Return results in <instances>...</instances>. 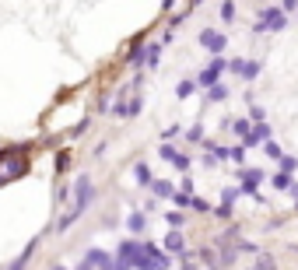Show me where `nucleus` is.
Wrapping results in <instances>:
<instances>
[{"label":"nucleus","mask_w":298,"mask_h":270,"mask_svg":"<svg viewBox=\"0 0 298 270\" xmlns=\"http://www.w3.org/2000/svg\"><path fill=\"white\" fill-rule=\"evenodd\" d=\"M179 130H183V127H179V123H172V127H168V130H165V144H168V140H172V137H179Z\"/></svg>","instance_id":"obj_33"},{"label":"nucleus","mask_w":298,"mask_h":270,"mask_svg":"<svg viewBox=\"0 0 298 270\" xmlns=\"http://www.w3.org/2000/svg\"><path fill=\"white\" fill-rule=\"evenodd\" d=\"M263 116H267V113H263V109L253 102V105H249V120H253V123H263Z\"/></svg>","instance_id":"obj_27"},{"label":"nucleus","mask_w":298,"mask_h":270,"mask_svg":"<svg viewBox=\"0 0 298 270\" xmlns=\"http://www.w3.org/2000/svg\"><path fill=\"white\" fill-rule=\"evenodd\" d=\"M295 169H298V158H288V154H284V158H281V172H284V176H291Z\"/></svg>","instance_id":"obj_23"},{"label":"nucleus","mask_w":298,"mask_h":270,"mask_svg":"<svg viewBox=\"0 0 298 270\" xmlns=\"http://www.w3.org/2000/svg\"><path fill=\"white\" fill-rule=\"evenodd\" d=\"M263 179H267V176H263L260 169H242V186H239V193H249V197H253Z\"/></svg>","instance_id":"obj_7"},{"label":"nucleus","mask_w":298,"mask_h":270,"mask_svg":"<svg viewBox=\"0 0 298 270\" xmlns=\"http://www.w3.org/2000/svg\"><path fill=\"white\" fill-rule=\"evenodd\" d=\"M190 207H197L200 214H211V210H214L211 203H207V200H200V197H190Z\"/></svg>","instance_id":"obj_24"},{"label":"nucleus","mask_w":298,"mask_h":270,"mask_svg":"<svg viewBox=\"0 0 298 270\" xmlns=\"http://www.w3.org/2000/svg\"><path fill=\"white\" fill-rule=\"evenodd\" d=\"M127 225H130V232H134V235L148 232V218H144L141 210H137V214H130V218H127Z\"/></svg>","instance_id":"obj_12"},{"label":"nucleus","mask_w":298,"mask_h":270,"mask_svg":"<svg viewBox=\"0 0 298 270\" xmlns=\"http://www.w3.org/2000/svg\"><path fill=\"white\" fill-rule=\"evenodd\" d=\"M231 74H239L242 81H256V74H260V64H253V60H228V67Z\"/></svg>","instance_id":"obj_5"},{"label":"nucleus","mask_w":298,"mask_h":270,"mask_svg":"<svg viewBox=\"0 0 298 270\" xmlns=\"http://www.w3.org/2000/svg\"><path fill=\"white\" fill-rule=\"evenodd\" d=\"M53 270H67V267H53Z\"/></svg>","instance_id":"obj_37"},{"label":"nucleus","mask_w":298,"mask_h":270,"mask_svg":"<svg viewBox=\"0 0 298 270\" xmlns=\"http://www.w3.org/2000/svg\"><path fill=\"white\" fill-rule=\"evenodd\" d=\"M186 137H190V140H193V144H200V137H204V130H200V127H197V130H190V134H186Z\"/></svg>","instance_id":"obj_35"},{"label":"nucleus","mask_w":298,"mask_h":270,"mask_svg":"<svg viewBox=\"0 0 298 270\" xmlns=\"http://www.w3.org/2000/svg\"><path fill=\"white\" fill-rule=\"evenodd\" d=\"M172 203H175V207H190V197H183V193H175V197H172Z\"/></svg>","instance_id":"obj_34"},{"label":"nucleus","mask_w":298,"mask_h":270,"mask_svg":"<svg viewBox=\"0 0 298 270\" xmlns=\"http://www.w3.org/2000/svg\"><path fill=\"white\" fill-rule=\"evenodd\" d=\"M263 151H267V154H270L274 161H281V158H284V151H281V147H277L274 140H267V144H263Z\"/></svg>","instance_id":"obj_20"},{"label":"nucleus","mask_w":298,"mask_h":270,"mask_svg":"<svg viewBox=\"0 0 298 270\" xmlns=\"http://www.w3.org/2000/svg\"><path fill=\"white\" fill-rule=\"evenodd\" d=\"M224 67H228V60H221V57H218V60H214L207 70H200V74H197V81H193V84H200V88H214Z\"/></svg>","instance_id":"obj_4"},{"label":"nucleus","mask_w":298,"mask_h":270,"mask_svg":"<svg viewBox=\"0 0 298 270\" xmlns=\"http://www.w3.org/2000/svg\"><path fill=\"white\" fill-rule=\"evenodd\" d=\"M224 161L242 165V161H246V147H224Z\"/></svg>","instance_id":"obj_15"},{"label":"nucleus","mask_w":298,"mask_h":270,"mask_svg":"<svg viewBox=\"0 0 298 270\" xmlns=\"http://www.w3.org/2000/svg\"><path fill=\"white\" fill-rule=\"evenodd\" d=\"M253 270H277V263H274V256L260 253V256H256V263H253Z\"/></svg>","instance_id":"obj_16"},{"label":"nucleus","mask_w":298,"mask_h":270,"mask_svg":"<svg viewBox=\"0 0 298 270\" xmlns=\"http://www.w3.org/2000/svg\"><path fill=\"white\" fill-rule=\"evenodd\" d=\"M67 165H71V154H67V151H64V154H56V172H64Z\"/></svg>","instance_id":"obj_30"},{"label":"nucleus","mask_w":298,"mask_h":270,"mask_svg":"<svg viewBox=\"0 0 298 270\" xmlns=\"http://www.w3.org/2000/svg\"><path fill=\"white\" fill-rule=\"evenodd\" d=\"M193 91H197V84H193V81H179V98H190Z\"/></svg>","instance_id":"obj_25"},{"label":"nucleus","mask_w":298,"mask_h":270,"mask_svg":"<svg viewBox=\"0 0 298 270\" xmlns=\"http://www.w3.org/2000/svg\"><path fill=\"white\" fill-rule=\"evenodd\" d=\"M221 98H228V88H224V84H214V88H207V102H221Z\"/></svg>","instance_id":"obj_17"},{"label":"nucleus","mask_w":298,"mask_h":270,"mask_svg":"<svg viewBox=\"0 0 298 270\" xmlns=\"http://www.w3.org/2000/svg\"><path fill=\"white\" fill-rule=\"evenodd\" d=\"M284 25H288V18H284L281 7H263V11H260V21L253 25V32H256V35H260V32H281Z\"/></svg>","instance_id":"obj_2"},{"label":"nucleus","mask_w":298,"mask_h":270,"mask_svg":"<svg viewBox=\"0 0 298 270\" xmlns=\"http://www.w3.org/2000/svg\"><path fill=\"white\" fill-rule=\"evenodd\" d=\"M77 270H112V256L102 253V249H88Z\"/></svg>","instance_id":"obj_3"},{"label":"nucleus","mask_w":298,"mask_h":270,"mask_svg":"<svg viewBox=\"0 0 298 270\" xmlns=\"http://www.w3.org/2000/svg\"><path fill=\"white\" fill-rule=\"evenodd\" d=\"M221 18H224V21L235 18V4H221Z\"/></svg>","instance_id":"obj_32"},{"label":"nucleus","mask_w":298,"mask_h":270,"mask_svg":"<svg viewBox=\"0 0 298 270\" xmlns=\"http://www.w3.org/2000/svg\"><path fill=\"white\" fill-rule=\"evenodd\" d=\"M291 183H295V179H291V176H284V172H277V176H274V186H277V190H291Z\"/></svg>","instance_id":"obj_21"},{"label":"nucleus","mask_w":298,"mask_h":270,"mask_svg":"<svg viewBox=\"0 0 298 270\" xmlns=\"http://www.w3.org/2000/svg\"><path fill=\"white\" fill-rule=\"evenodd\" d=\"M161 46H165V42H148V49H144V64H148V67H154V64L161 60Z\"/></svg>","instance_id":"obj_13"},{"label":"nucleus","mask_w":298,"mask_h":270,"mask_svg":"<svg viewBox=\"0 0 298 270\" xmlns=\"http://www.w3.org/2000/svg\"><path fill=\"white\" fill-rule=\"evenodd\" d=\"M172 165H175V169H179V172H186V169H190V154H179V158H175V161H172Z\"/></svg>","instance_id":"obj_31"},{"label":"nucleus","mask_w":298,"mask_h":270,"mask_svg":"<svg viewBox=\"0 0 298 270\" xmlns=\"http://www.w3.org/2000/svg\"><path fill=\"white\" fill-rule=\"evenodd\" d=\"M91 200H95V186H91V179H88V176H81V179L74 183V207H71L60 221H56V232H67L77 218L84 214V207H88Z\"/></svg>","instance_id":"obj_1"},{"label":"nucleus","mask_w":298,"mask_h":270,"mask_svg":"<svg viewBox=\"0 0 298 270\" xmlns=\"http://www.w3.org/2000/svg\"><path fill=\"white\" fill-rule=\"evenodd\" d=\"M35 249H39V239H32V242L25 246V253H21V256H18V260H14V263H11L7 270H25V263L32 260V253H35Z\"/></svg>","instance_id":"obj_10"},{"label":"nucleus","mask_w":298,"mask_h":270,"mask_svg":"<svg viewBox=\"0 0 298 270\" xmlns=\"http://www.w3.org/2000/svg\"><path fill=\"white\" fill-rule=\"evenodd\" d=\"M134 176H137V183H141V186H151V183H154V179H151L148 161H137V165H134Z\"/></svg>","instance_id":"obj_14"},{"label":"nucleus","mask_w":298,"mask_h":270,"mask_svg":"<svg viewBox=\"0 0 298 270\" xmlns=\"http://www.w3.org/2000/svg\"><path fill=\"white\" fill-rule=\"evenodd\" d=\"M161 158H165V161H175V158H179V151H175L172 144H161Z\"/></svg>","instance_id":"obj_28"},{"label":"nucleus","mask_w":298,"mask_h":270,"mask_svg":"<svg viewBox=\"0 0 298 270\" xmlns=\"http://www.w3.org/2000/svg\"><path fill=\"white\" fill-rule=\"evenodd\" d=\"M235 200H239V190H224L221 193V207H231Z\"/></svg>","instance_id":"obj_29"},{"label":"nucleus","mask_w":298,"mask_h":270,"mask_svg":"<svg viewBox=\"0 0 298 270\" xmlns=\"http://www.w3.org/2000/svg\"><path fill=\"white\" fill-rule=\"evenodd\" d=\"M242 140H246V147H256V144L263 147V144L270 140V127H267V123H256V127H249V134L242 137Z\"/></svg>","instance_id":"obj_8"},{"label":"nucleus","mask_w":298,"mask_h":270,"mask_svg":"<svg viewBox=\"0 0 298 270\" xmlns=\"http://www.w3.org/2000/svg\"><path fill=\"white\" fill-rule=\"evenodd\" d=\"M141 105H144V98H141V95H134V98L127 102V116H137V113H141Z\"/></svg>","instance_id":"obj_19"},{"label":"nucleus","mask_w":298,"mask_h":270,"mask_svg":"<svg viewBox=\"0 0 298 270\" xmlns=\"http://www.w3.org/2000/svg\"><path fill=\"white\" fill-rule=\"evenodd\" d=\"M291 193H295V197H298V183H291Z\"/></svg>","instance_id":"obj_36"},{"label":"nucleus","mask_w":298,"mask_h":270,"mask_svg":"<svg viewBox=\"0 0 298 270\" xmlns=\"http://www.w3.org/2000/svg\"><path fill=\"white\" fill-rule=\"evenodd\" d=\"M165 221H168V228H172V232H175V228H179V225H183V221H186V218H183V214H179V210H168V214H165Z\"/></svg>","instance_id":"obj_22"},{"label":"nucleus","mask_w":298,"mask_h":270,"mask_svg":"<svg viewBox=\"0 0 298 270\" xmlns=\"http://www.w3.org/2000/svg\"><path fill=\"white\" fill-rule=\"evenodd\" d=\"M151 190H154V197H175V186H172L168 179H154Z\"/></svg>","instance_id":"obj_11"},{"label":"nucleus","mask_w":298,"mask_h":270,"mask_svg":"<svg viewBox=\"0 0 298 270\" xmlns=\"http://www.w3.org/2000/svg\"><path fill=\"white\" fill-rule=\"evenodd\" d=\"M200 46H204V49H211V53H224L228 39H224L221 32H214V28H204V32H200Z\"/></svg>","instance_id":"obj_6"},{"label":"nucleus","mask_w":298,"mask_h":270,"mask_svg":"<svg viewBox=\"0 0 298 270\" xmlns=\"http://www.w3.org/2000/svg\"><path fill=\"white\" fill-rule=\"evenodd\" d=\"M165 249H168V253H175V256H183V253H186L183 235H179V232H168V235H165Z\"/></svg>","instance_id":"obj_9"},{"label":"nucleus","mask_w":298,"mask_h":270,"mask_svg":"<svg viewBox=\"0 0 298 270\" xmlns=\"http://www.w3.org/2000/svg\"><path fill=\"white\" fill-rule=\"evenodd\" d=\"M130 64H134V67L144 64V42H134V49H130Z\"/></svg>","instance_id":"obj_18"},{"label":"nucleus","mask_w":298,"mask_h":270,"mask_svg":"<svg viewBox=\"0 0 298 270\" xmlns=\"http://www.w3.org/2000/svg\"><path fill=\"white\" fill-rule=\"evenodd\" d=\"M231 130H235L239 137H246L249 134V120H231Z\"/></svg>","instance_id":"obj_26"}]
</instances>
